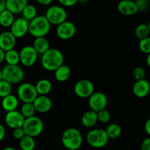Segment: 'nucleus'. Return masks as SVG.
I'll list each match as a JSON object with an SVG mask.
<instances>
[{"label":"nucleus","mask_w":150,"mask_h":150,"mask_svg":"<svg viewBox=\"0 0 150 150\" xmlns=\"http://www.w3.org/2000/svg\"><path fill=\"white\" fill-rule=\"evenodd\" d=\"M105 130L106 132V134L108 136V137L109 138V139H114L120 137L122 134V127L118 124H117V123L110 124L106 127V129Z\"/></svg>","instance_id":"obj_27"},{"label":"nucleus","mask_w":150,"mask_h":150,"mask_svg":"<svg viewBox=\"0 0 150 150\" xmlns=\"http://www.w3.org/2000/svg\"><path fill=\"white\" fill-rule=\"evenodd\" d=\"M38 55L32 45H26L21 49L19 52L20 63L24 67H30L35 65L38 60Z\"/></svg>","instance_id":"obj_9"},{"label":"nucleus","mask_w":150,"mask_h":150,"mask_svg":"<svg viewBox=\"0 0 150 150\" xmlns=\"http://www.w3.org/2000/svg\"><path fill=\"white\" fill-rule=\"evenodd\" d=\"M27 4L28 1L26 0H7L6 10L13 15L20 14Z\"/></svg>","instance_id":"obj_19"},{"label":"nucleus","mask_w":150,"mask_h":150,"mask_svg":"<svg viewBox=\"0 0 150 150\" xmlns=\"http://www.w3.org/2000/svg\"><path fill=\"white\" fill-rule=\"evenodd\" d=\"M22 128L26 136L35 139V137L39 136L43 131V122L40 117L34 116L30 118L25 119Z\"/></svg>","instance_id":"obj_6"},{"label":"nucleus","mask_w":150,"mask_h":150,"mask_svg":"<svg viewBox=\"0 0 150 150\" xmlns=\"http://www.w3.org/2000/svg\"><path fill=\"white\" fill-rule=\"evenodd\" d=\"M45 16L50 24L59 26L67 21V13L61 5H53L47 9Z\"/></svg>","instance_id":"obj_8"},{"label":"nucleus","mask_w":150,"mask_h":150,"mask_svg":"<svg viewBox=\"0 0 150 150\" xmlns=\"http://www.w3.org/2000/svg\"><path fill=\"white\" fill-rule=\"evenodd\" d=\"M26 136L25 135L24 131H23V128L20 127V128H16L14 129L13 131V136L14 137V139H18V140H21L23 137Z\"/></svg>","instance_id":"obj_37"},{"label":"nucleus","mask_w":150,"mask_h":150,"mask_svg":"<svg viewBox=\"0 0 150 150\" xmlns=\"http://www.w3.org/2000/svg\"><path fill=\"white\" fill-rule=\"evenodd\" d=\"M139 48L144 54L147 55L150 54V36L139 40Z\"/></svg>","instance_id":"obj_33"},{"label":"nucleus","mask_w":150,"mask_h":150,"mask_svg":"<svg viewBox=\"0 0 150 150\" xmlns=\"http://www.w3.org/2000/svg\"><path fill=\"white\" fill-rule=\"evenodd\" d=\"M88 103L91 111L98 113L102 110L105 109L108 104V98L103 92H94L89 98Z\"/></svg>","instance_id":"obj_10"},{"label":"nucleus","mask_w":150,"mask_h":150,"mask_svg":"<svg viewBox=\"0 0 150 150\" xmlns=\"http://www.w3.org/2000/svg\"><path fill=\"white\" fill-rule=\"evenodd\" d=\"M12 90H13V88L10 83L2 79L0 81V98H4L11 95Z\"/></svg>","instance_id":"obj_32"},{"label":"nucleus","mask_w":150,"mask_h":150,"mask_svg":"<svg viewBox=\"0 0 150 150\" xmlns=\"http://www.w3.org/2000/svg\"><path fill=\"white\" fill-rule=\"evenodd\" d=\"M81 122L83 127L86 128L93 127L98 123V114L93 111H88L82 115Z\"/></svg>","instance_id":"obj_21"},{"label":"nucleus","mask_w":150,"mask_h":150,"mask_svg":"<svg viewBox=\"0 0 150 150\" xmlns=\"http://www.w3.org/2000/svg\"><path fill=\"white\" fill-rule=\"evenodd\" d=\"M142 150H150V137L144 139L141 145Z\"/></svg>","instance_id":"obj_39"},{"label":"nucleus","mask_w":150,"mask_h":150,"mask_svg":"<svg viewBox=\"0 0 150 150\" xmlns=\"http://www.w3.org/2000/svg\"><path fill=\"white\" fill-rule=\"evenodd\" d=\"M32 47L35 48L38 54H42L50 49V42L45 37L35 38Z\"/></svg>","instance_id":"obj_22"},{"label":"nucleus","mask_w":150,"mask_h":150,"mask_svg":"<svg viewBox=\"0 0 150 150\" xmlns=\"http://www.w3.org/2000/svg\"><path fill=\"white\" fill-rule=\"evenodd\" d=\"M4 61L9 65H18L20 63V56L19 52L15 49L10 50L5 52Z\"/></svg>","instance_id":"obj_25"},{"label":"nucleus","mask_w":150,"mask_h":150,"mask_svg":"<svg viewBox=\"0 0 150 150\" xmlns=\"http://www.w3.org/2000/svg\"><path fill=\"white\" fill-rule=\"evenodd\" d=\"M62 143L67 149L77 150L83 144V136L79 129L70 127L63 132Z\"/></svg>","instance_id":"obj_2"},{"label":"nucleus","mask_w":150,"mask_h":150,"mask_svg":"<svg viewBox=\"0 0 150 150\" xmlns=\"http://www.w3.org/2000/svg\"><path fill=\"white\" fill-rule=\"evenodd\" d=\"M120 13L124 16H133L138 13V8L136 2L131 0H122L117 5Z\"/></svg>","instance_id":"obj_18"},{"label":"nucleus","mask_w":150,"mask_h":150,"mask_svg":"<svg viewBox=\"0 0 150 150\" xmlns=\"http://www.w3.org/2000/svg\"><path fill=\"white\" fill-rule=\"evenodd\" d=\"M146 64H147V66L150 68V54H148L147 57H146Z\"/></svg>","instance_id":"obj_45"},{"label":"nucleus","mask_w":150,"mask_h":150,"mask_svg":"<svg viewBox=\"0 0 150 150\" xmlns=\"http://www.w3.org/2000/svg\"><path fill=\"white\" fill-rule=\"evenodd\" d=\"M74 92L81 98H89L95 92V86L91 81L81 79L75 84Z\"/></svg>","instance_id":"obj_11"},{"label":"nucleus","mask_w":150,"mask_h":150,"mask_svg":"<svg viewBox=\"0 0 150 150\" xmlns=\"http://www.w3.org/2000/svg\"><path fill=\"white\" fill-rule=\"evenodd\" d=\"M71 75V70L70 67L62 64L54 71V76L56 80L59 82H64L68 80Z\"/></svg>","instance_id":"obj_24"},{"label":"nucleus","mask_w":150,"mask_h":150,"mask_svg":"<svg viewBox=\"0 0 150 150\" xmlns=\"http://www.w3.org/2000/svg\"><path fill=\"white\" fill-rule=\"evenodd\" d=\"M16 45V38L10 31H5L0 34V48L4 52L14 49Z\"/></svg>","instance_id":"obj_16"},{"label":"nucleus","mask_w":150,"mask_h":150,"mask_svg":"<svg viewBox=\"0 0 150 150\" xmlns=\"http://www.w3.org/2000/svg\"><path fill=\"white\" fill-rule=\"evenodd\" d=\"M38 96L35 86L29 82L20 83L17 89V98L23 103H33Z\"/></svg>","instance_id":"obj_7"},{"label":"nucleus","mask_w":150,"mask_h":150,"mask_svg":"<svg viewBox=\"0 0 150 150\" xmlns=\"http://www.w3.org/2000/svg\"><path fill=\"white\" fill-rule=\"evenodd\" d=\"M51 2H52L51 0H38V4L42 6H48L50 4H51Z\"/></svg>","instance_id":"obj_42"},{"label":"nucleus","mask_w":150,"mask_h":150,"mask_svg":"<svg viewBox=\"0 0 150 150\" xmlns=\"http://www.w3.org/2000/svg\"><path fill=\"white\" fill-rule=\"evenodd\" d=\"M98 114V120L100 122L103 124H106L108 123L111 120V116L109 111L106 109H103L102 111L97 113Z\"/></svg>","instance_id":"obj_34"},{"label":"nucleus","mask_w":150,"mask_h":150,"mask_svg":"<svg viewBox=\"0 0 150 150\" xmlns=\"http://www.w3.org/2000/svg\"><path fill=\"white\" fill-rule=\"evenodd\" d=\"M149 119H150V112H149Z\"/></svg>","instance_id":"obj_49"},{"label":"nucleus","mask_w":150,"mask_h":150,"mask_svg":"<svg viewBox=\"0 0 150 150\" xmlns=\"http://www.w3.org/2000/svg\"><path fill=\"white\" fill-rule=\"evenodd\" d=\"M19 104V100L14 95H10L1 100V107L6 112L17 110Z\"/></svg>","instance_id":"obj_20"},{"label":"nucleus","mask_w":150,"mask_h":150,"mask_svg":"<svg viewBox=\"0 0 150 150\" xmlns=\"http://www.w3.org/2000/svg\"><path fill=\"white\" fill-rule=\"evenodd\" d=\"M37 13H38V10H37L36 7L33 4L28 3L26 7L23 8L21 13L23 15V18L29 22L36 17Z\"/></svg>","instance_id":"obj_28"},{"label":"nucleus","mask_w":150,"mask_h":150,"mask_svg":"<svg viewBox=\"0 0 150 150\" xmlns=\"http://www.w3.org/2000/svg\"><path fill=\"white\" fill-rule=\"evenodd\" d=\"M4 121L6 125L11 129L20 128L23 127L25 118L22 116L19 111H13L7 112L4 117Z\"/></svg>","instance_id":"obj_14"},{"label":"nucleus","mask_w":150,"mask_h":150,"mask_svg":"<svg viewBox=\"0 0 150 150\" xmlns=\"http://www.w3.org/2000/svg\"><path fill=\"white\" fill-rule=\"evenodd\" d=\"M20 112L25 119H28L34 117L36 111L32 103H23L21 108Z\"/></svg>","instance_id":"obj_31"},{"label":"nucleus","mask_w":150,"mask_h":150,"mask_svg":"<svg viewBox=\"0 0 150 150\" xmlns=\"http://www.w3.org/2000/svg\"><path fill=\"white\" fill-rule=\"evenodd\" d=\"M14 21V15L6 9L0 13V25L3 27H10Z\"/></svg>","instance_id":"obj_26"},{"label":"nucleus","mask_w":150,"mask_h":150,"mask_svg":"<svg viewBox=\"0 0 150 150\" xmlns=\"http://www.w3.org/2000/svg\"><path fill=\"white\" fill-rule=\"evenodd\" d=\"M64 57L61 51L57 48H51L41 57V64L48 71H55L64 64Z\"/></svg>","instance_id":"obj_1"},{"label":"nucleus","mask_w":150,"mask_h":150,"mask_svg":"<svg viewBox=\"0 0 150 150\" xmlns=\"http://www.w3.org/2000/svg\"><path fill=\"white\" fill-rule=\"evenodd\" d=\"M88 144L93 148L100 149L107 145L109 138L104 129L98 128L89 130L86 136Z\"/></svg>","instance_id":"obj_5"},{"label":"nucleus","mask_w":150,"mask_h":150,"mask_svg":"<svg viewBox=\"0 0 150 150\" xmlns=\"http://www.w3.org/2000/svg\"><path fill=\"white\" fill-rule=\"evenodd\" d=\"M2 80L11 85L21 83L25 77V73L19 65H7L1 69Z\"/></svg>","instance_id":"obj_4"},{"label":"nucleus","mask_w":150,"mask_h":150,"mask_svg":"<svg viewBox=\"0 0 150 150\" xmlns=\"http://www.w3.org/2000/svg\"><path fill=\"white\" fill-rule=\"evenodd\" d=\"M2 150H17V149H15L14 147H12V146H7V147H5Z\"/></svg>","instance_id":"obj_46"},{"label":"nucleus","mask_w":150,"mask_h":150,"mask_svg":"<svg viewBox=\"0 0 150 150\" xmlns=\"http://www.w3.org/2000/svg\"><path fill=\"white\" fill-rule=\"evenodd\" d=\"M133 92L137 98H146L150 92L149 82L146 79L136 81L133 86Z\"/></svg>","instance_id":"obj_17"},{"label":"nucleus","mask_w":150,"mask_h":150,"mask_svg":"<svg viewBox=\"0 0 150 150\" xmlns=\"http://www.w3.org/2000/svg\"><path fill=\"white\" fill-rule=\"evenodd\" d=\"M56 32L59 38L63 40H67L71 39L76 35V26L73 22L66 21L57 26Z\"/></svg>","instance_id":"obj_12"},{"label":"nucleus","mask_w":150,"mask_h":150,"mask_svg":"<svg viewBox=\"0 0 150 150\" xmlns=\"http://www.w3.org/2000/svg\"><path fill=\"white\" fill-rule=\"evenodd\" d=\"M147 26H148V28H149V33H150V21H149V23H148V24H147Z\"/></svg>","instance_id":"obj_48"},{"label":"nucleus","mask_w":150,"mask_h":150,"mask_svg":"<svg viewBox=\"0 0 150 150\" xmlns=\"http://www.w3.org/2000/svg\"><path fill=\"white\" fill-rule=\"evenodd\" d=\"M133 77L136 80V81L144 80L146 77V71L142 67H135L133 70Z\"/></svg>","instance_id":"obj_35"},{"label":"nucleus","mask_w":150,"mask_h":150,"mask_svg":"<svg viewBox=\"0 0 150 150\" xmlns=\"http://www.w3.org/2000/svg\"><path fill=\"white\" fill-rule=\"evenodd\" d=\"M135 2H136V6H137L138 11L142 12L147 10L149 4V1H148V0H138Z\"/></svg>","instance_id":"obj_36"},{"label":"nucleus","mask_w":150,"mask_h":150,"mask_svg":"<svg viewBox=\"0 0 150 150\" xmlns=\"http://www.w3.org/2000/svg\"><path fill=\"white\" fill-rule=\"evenodd\" d=\"M35 111L40 114L48 112L52 108V101L51 98L45 95H38L33 102Z\"/></svg>","instance_id":"obj_15"},{"label":"nucleus","mask_w":150,"mask_h":150,"mask_svg":"<svg viewBox=\"0 0 150 150\" xmlns=\"http://www.w3.org/2000/svg\"><path fill=\"white\" fill-rule=\"evenodd\" d=\"M35 145V139L30 136H25L19 140V146L21 150H34Z\"/></svg>","instance_id":"obj_29"},{"label":"nucleus","mask_w":150,"mask_h":150,"mask_svg":"<svg viewBox=\"0 0 150 150\" xmlns=\"http://www.w3.org/2000/svg\"><path fill=\"white\" fill-rule=\"evenodd\" d=\"M35 86L38 95L47 96L52 89V83L48 79H40L37 82Z\"/></svg>","instance_id":"obj_23"},{"label":"nucleus","mask_w":150,"mask_h":150,"mask_svg":"<svg viewBox=\"0 0 150 150\" xmlns=\"http://www.w3.org/2000/svg\"><path fill=\"white\" fill-rule=\"evenodd\" d=\"M5 129H4V127L1 124H0V142L3 140L5 137Z\"/></svg>","instance_id":"obj_41"},{"label":"nucleus","mask_w":150,"mask_h":150,"mask_svg":"<svg viewBox=\"0 0 150 150\" xmlns=\"http://www.w3.org/2000/svg\"><path fill=\"white\" fill-rule=\"evenodd\" d=\"M4 56H5V52L0 48V64L4 61Z\"/></svg>","instance_id":"obj_44"},{"label":"nucleus","mask_w":150,"mask_h":150,"mask_svg":"<svg viewBox=\"0 0 150 150\" xmlns=\"http://www.w3.org/2000/svg\"><path fill=\"white\" fill-rule=\"evenodd\" d=\"M77 2V0H60L59 1V3L63 7H71L74 6L75 4H76Z\"/></svg>","instance_id":"obj_38"},{"label":"nucleus","mask_w":150,"mask_h":150,"mask_svg":"<svg viewBox=\"0 0 150 150\" xmlns=\"http://www.w3.org/2000/svg\"><path fill=\"white\" fill-rule=\"evenodd\" d=\"M144 130L146 134L150 137V119H148L144 124Z\"/></svg>","instance_id":"obj_40"},{"label":"nucleus","mask_w":150,"mask_h":150,"mask_svg":"<svg viewBox=\"0 0 150 150\" xmlns=\"http://www.w3.org/2000/svg\"><path fill=\"white\" fill-rule=\"evenodd\" d=\"M10 32L16 39L23 38L29 32V21L23 18L15 19Z\"/></svg>","instance_id":"obj_13"},{"label":"nucleus","mask_w":150,"mask_h":150,"mask_svg":"<svg viewBox=\"0 0 150 150\" xmlns=\"http://www.w3.org/2000/svg\"><path fill=\"white\" fill-rule=\"evenodd\" d=\"M51 26L45 16H37L29 22V33L35 38H43L49 33Z\"/></svg>","instance_id":"obj_3"},{"label":"nucleus","mask_w":150,"mask_h":150,"mask_svg":"<svg viewBox=\"0 0 150 150\" xmlns=\"http://www.w3.org/2000/svg\"><path fill=\"white\" fill-rule=\"evenodd\" d=\"M135 35H136V37L139 40L149 37L150 33L147 24H146V23H140V24L136 26V29H135Z\"/></svg>","instance_id":"obj_30"},{"label":"nucleus","mask_w":150,"mask_h":150,"mask_svg":"<svg viewBox=\"0 0 150 150\" xmlns=\"http://www.w3.org/2000/svg\"><path fill=\"white\" fill-rule=\"evenodd\" d=\"M2 79V77H1V70H0V81Z\"/></svg>","instance_id":"obj_47"},{"label":"nucleus","mask_w":150,"mask_h":150,"mask_svg":"<svg viewBox=\"0 0 150 150\" xmlns=\"http://www.w3.org/2000/svg\"><path fill=\"white\" fill-rule=\"evenodd\" d=\"M6 9V1L5 0H0V13L4 11Z\"/></svg>","instance_id":"obj_43"}]
</instances>
